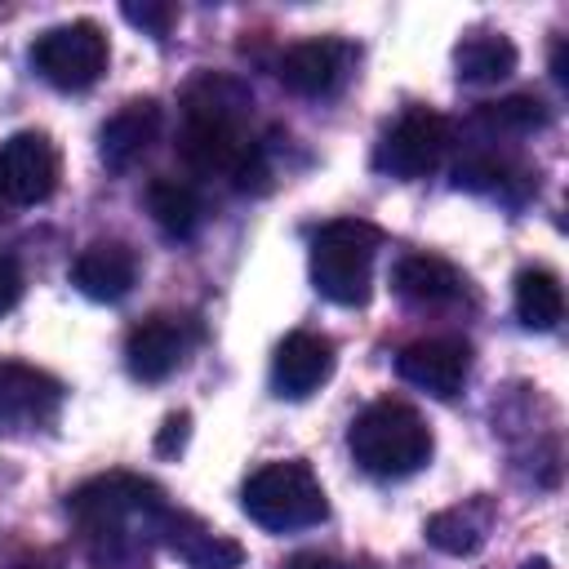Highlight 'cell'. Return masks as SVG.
I'll return each mask as SVG.
<instances>
[{
  "label": "cell",
  "mask_w": 569,
  "mask_h": 569,
  "mask_svg": "<svg viewBox=\"0 0 569 569\" xmlns=\"http://www.w3.org/2000/svg\"><path fill=\"white\" fill-rule=\"evenodd\" d=\"M351 62H356V49L347 40L320 36V40H302L284 49L276 62V80L298 98H329L347 84Z\"/></svg>",
  "instance_id": "obj_10"
},
{
  "label": "cell",
  "mask_w": 569,
  "mask_h": 569,
  "mask_svg": "<svg viewBox=\"0 0 569 569\" xmlns=\"http://www.w3.org/2000/svg\"><path fill=\"white\" fill-rule=\"evenodd\" d=\"M156 138H160V102L138 98V102H124V107L102 124V133H98V156H102L107 169L120 173V169L138 164V160L151 151Z\"/></svg>",
  "instance_id": "obj_15"
},
{
  "label": "cell",
  "mask_w": 569,
  "mask_h": 569,
  "mask_svg": "<svg viewBox=\"0 0 569 569\" xmlns=\"http://www.w3.org/2000/svg\"><path fill=\"white\" fill-rule=\"evenodd\" d=\"M382 231L365 218H333L311 240V284L338 307H365L373 293V258Z\"/></svg>",
  "instance_id": "obj_3"
},
{
  "label": "cell",
  "mask_w": 569,
  "mask_h": 569,
  "mask_svg": "<svg viewBox=\"0 0 569 569\" xmlns=\"http://www.w3.org/2000/svg\"><path fill=\"white\" fill-rule=\"evenodd\" d=\"M427 542L440 547V551H449V556H471L485 542V520H476L467 507L436 511L427 520Z\"/></svg>",
  "instance_id": "obj_22"
},
{
  "label": "cell",
  "mask_w": 569,
  "mask_h": 569,
  "mask_svg": "<svg viewBox=\"0 0 569 569\" xmlns=\"http://www.w3.org/2000/svg\"><path fill=\"white\" fill-rule=\"evenodd\" d=\"M476 124L489 133V138H525L533 129L547 124V107L529 93H516V98H498V102H480L476 111Z\"/></svg>",
  "instance_id": "obj_21"
},
{
  "label": "cell",
  "mask_w": 569,
  "mask_h": 569,
  "mask_svg": "<svg viewBox=\"0 0 569 569\" xmlns=\"http://www.w3.org/2000/svg\"><path fill=\"white\" fill-rule=\"evenodd\" d=\"M31 67L62 93L89 89L107 71V36L98 22H62L49 27L31 44Z\"/></svg>",
  "instance_id": "obj_6"
},
{
  "label": "cell",
  "mask_w": 569,
  "mask_h": 569,
  "mask_svg": "<svg viewBox=\"0 0 569 569\" xmlns=\"http://www.w3.org/2000/svg\"><path fill=\"white\" fill-rule=\"evenodd\" d=\"M396 293L405 302H418V307H445L462 293V271L436 253H409L396 262Z\"/></svg>",
  "instance_id": "obj_17"
},
{
  "label": "cell",
  "mask_w": 569,
  "mask_h": 569,
  "mask_svg": "<svg viewBox=\"0 0 569 569\" xmlns=\"http://www.w3.org/2000/svg\"><path fill=\"white\" fill-rule=\"evenodd\" d=\"M453 67H458V80H467V84H498L516 71V44L493 31L467 36L453 49Z\"/></svg>",
  "instance_id": "obj_19"
},
{
  "label": "cell",
  "mask_w": 569,
  "mask_h": 569,
  "mask_svg": "<svg viewBox=\"0 0 569 569\" xmlns=\"http://www.w3.org/2000/svg\"><path fill=\"white\" fill-rule=\"evenodd\" d=\"M293 569H302V565H293ZM320 569H329V565H320Z\"/></svg>",
  "instance_id": "obj_27"
},
{
  "label": "cell",
  "mask_w": 569,
  "mask_h": 569,
  "mask_svg": "<svg viewBox=\"0 0 569 569\" xmlns=\"http://www.w3.org/2000/svg\"><path fill=\"white\" fill-rule=\"evenodd\" d=\"M347 449L369 476L400 480V476H413L418 467H427L431 427L405 400H373L365 413H356V422L347 431Z\"/></svg>",
  "instance_id": "obj_2"
},
{
  "label": "cell",
  "mask_w": 569,
  "mask_h": 569,
  "mask_svg": "<svg viewBox=\"0 0 569 569\" xmlns=\"http://www.w3.org/2000/svg\"><path fill=\"white\" fill-rule=\"evenodd\" d=\"M191 351V325L178 316H147L124 338V365L138 382H164Z\"/></svg>",
  "instance_id": "obj_12"
},
{
  "label": "cell",
  "mask_w": 569,
  "mask_h": 569,
  "mask_svg": "<svg viewBox=\"0 0 569 569\" xmlns=\"http://www.w3.org/2000/svg\"><path fill=\"white\" fill-rule=\"evenodd\" d=\"M156 538L191 569H240V560H244V547L236 538H227V533L209 529L204 520L173 511V507H164V516L156 520Z\"/></svg>",
  "instance_id": "obj_13"
},
{
  "label": "cell",
  "mask_w": 569,
  "mask_h": 569,
  "mask_svg": "<svg viewBox=\"0 0 569 569\" xmlns=\"http://www.w3.org/2000/svg\"><path fill=\"white\" fill-rule=\"evenodd\" d=\"M396 373L427 396H458L471 373V347L462 338H422L396 356Z\"/></svg>",
  "instance_id": "obj_11"
},
{
  "label": "cell",
  "mask_w": 569,
  "mask_h": 569,
  "mask_svg": "<svg viewBox=\"0 0 569 569\" xmlns=\"http://www.w3.org/2000/svg\"><path fill=\"white\" fill-rule=\"evenodd\" d=\"M58 187V151L44 133L22 129L0 142V200L40 204Z\"/></svg>",
  "instance_id": "obj_9"
},
{
  "label": "cell",
  "mask_w": 569,
  "mask_h": 569,
  "mask_svg": "<svg viewBox=\"0 0 569 569\" xmlns=\"http://www.w3.org/2000/svg\"><path fill=\"white\" fill-rule=\"evenodd\" d=\"M133 280H138V258H133V249L120 244V240H98V244H89V249L71 262V284H76L84 298H93V302H116V298H124V293L133 289Z\"/></svg>",
  "instance_id": "obj_16"
},
{
  "label": "cell",
  "mask_w": 569,
  "mask_h": 569,
  "mask_svg": "<svg viewBox=\"0 0 569 569\" xmlns=\"http://www.w3.org/2000/svg\"><path fill=\"white\" fill-rule=\"evenodd\" d=\"M453 147V124L440 116V111H427V107H413L405 111L378 142L373 151V164L391 178H427Z\"/></svg>",
  "instance_id": "obj_7"
},
{
  "label": "cell",
  "mask_w": 569,
  "mask_h": 569,
  "mask_svg": "<svg viewBox=\"0 0 569 569\" xmlns=\"http://www.w3.org/2000/svg\"><path fill=\"white\" fill-rule=\"evenodd\" d=\"M13 569H44V565H13Z\"/></svg>",
  "instance_id": "obj_26"
},
{
  "label": "cell",
  "mask_w": 569,
  "mask_h": 569,
  "mask_svg": "<svg viewBox=\"0 0 569 569\" xmlns=\"http://www.w3.org/2000/svg\"><path fill=\"white\" fill-rule=\"evenodd\" d=\"M133 27H142L147 36H169L173 27V4H160V0H142V4H124L120 9Z\"/></svg>",
  "instance_id": "obj_23"
},
{
  "label": "cell",
  "mask_w": 569,
  "mask_h": 569,
  "mask_svg": "<svg viewBox=\"0 0 569 569\" xmlns=\"http://www.w3.org/2000/svg\"><path fill=\"white\" fill-rule=\"evenodd\" d=\"M147 209L156 218V227L173 240H187L196 236L200 218H204V204H200V191L182 178H151L147 187Z\"/></svg>",
  "instance_id": "obj_18"
},
{
  "label": "cell",
  "mask_w": 569,
  "mask_h": 569,
  "mask_svg": "<svg viewBox=\"0 0 569 569\" xmlns=\"http://www.w3.org/2000/svg\"><path fill=\"white\" fill-rule=\"evenodd\" d=\"M516 316H520L525 329H538V333H547V329L560 325V316H565V289H560V280L547 267H525L516 276Z\"/></svg>",
  "instance_id": "obj_20"
},
{
  "label": "cell",
  "mask_w": 569,
  "mask_h": 569,
  "mask_svg": "<svg viewBox=\"0 0 569 569\" xmlns=\"http://www.w3.org/2000/svg\"><path fill=\"white\" fill-rule=\"evenodd\" d=\"M164 489L142 480V476H129V471H111V476H98L89 485H80L71 498H67V511L71 520L89 533V538H111V542H133V525H142L147 533H156V520L164 516Z\"/></svg>",
  "instance_id": "obj_4"
},
{
  "label": "cell",
  "mask_w": 569,
  "mask_h": 569,
  "mask_svg": "<svg viewBox=\"0 0 569 569\" xmlns=\"http://www.w3.org/2000/svg\"><path fill=\"white\" fill-rule=\"evenodd\" d=\"M62 409V382L36 365L0 360V431L53 427Z\"/></svg>",
  "instance_id": "obj_8"
},
{
  "label": "cell",
  "mask_w": 569,
  "mask_h": 569,
  "mask_svg": "<svg viewBox=\"0 0 569 569\" xmlns=\"http://www.w3.org/2000/svg\"><path fill=\"white\" fill-rule=\"evenodd\" d=\"M240 507L253 525L271 529V533H289V529H311L329 516V498L325 485L316 480V471L298 458L289 462H267L244 480Z\"/></svg>",
  "instance_id": "obj_5"
},
{
  "label": "cell",
  "mask_w": 569,
  "mask_h": 569,
  "mask_svg": "<svg viewBox=\"0 0 569 569\" xmlns=\"http://www.w3.org/2000/svg\"><path fill=\"white\" fill-rule=\"evenodd\" d=\"M329 373H333V342L311 329L289 333L271 356V387L276 396H289V400L311 396Z\"/></svg>",
  "instance_id": "obj_14"
},
{
  "label": "cell",
  "mask_w": 569,
  "mask_h": 569,
  "mask_svg": "<svg viewBox=\"0 0 569 569\" xmlns=\"http://www.w3.org/2000/svg\"><path fill=\"white\" fill-rule=\"evenodd\" d=\"M18 298H22V267H18V258L0 253V316L13 311Z\"/></svg>",
  "instance_id": "obj_24"
},
{
  "label": "cell",
  "mask_w": 569,
  "mask_h": 569,
  "mask_svg": "<svg viewBox=\"0 0 569 569\" xmlns=\"http://www.w3.org/2000/svg\"><path fill=\"white\" fill-rule=\"evenodd\" d=\"M187 413H173L169 422H164V431H160V440H156V449L160 453H173V449H182V440H187Z\"/></svg>",
  "instance_id": "obj_25"
},
{
  "label": "cell",
  "mask_w": 569,
  "mask_h": 569,
  "mask_svg": "<svg viewBox=\"0 0 569 569\" xmlns=\"http://www.w3.org/2000/svg\"><path fill=\"white\" fill-rule=\"evenodd\" d=\"M253 116V93L236 76H196L182 93V133H178V156L196 173H218L231 178L240 191H262L271 169L262 147L249 133Z\"/></svg>",
  "instance_id": "obj_1"
}]
</instances>
